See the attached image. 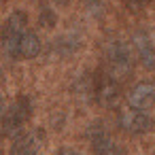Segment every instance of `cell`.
Here are the masks:
<instances>
[{
    "label": "cell",
    "mask_w": 155,
    "mask_h": 155,
    "mask_svg": "<svg viewBox=\"0 0 155 155\" xmlns=\"http://www.w3.org/2000/svg\"><path fill=\"white\" fill-rule=\"evenodd\" d=\"M106 74L117 79L119 83L132 72V49L125 43L117 41L106 49Z\"/></svg>",
    "instance_id": "6da1fadb"
},
{
    "label": "cell",
    "mask_w": 155,
    "mask_h": 155,
    "mask_svg": "<svg viewBox=\"0 0 155 155\" xmlns=\"http://www.w3.org/2000/svg\"><path fill=\"white\" fill-rule=\"evenodd\" d=\"M30 117H32V100L28 96H19L2 117V123H0L2 125V134L5 136L19 134V130L28 123Z\"/></svg>",
    "instance_id": "7a4b0ae2"
},
{
    "label": "cell",
    "mask_w": 155,
    "mask_h": 155,
    "mask_svg": "<svg viewBox=\"0 0 155 155\" xmlns=\"http://www.w3.org/2000/svg\"><path fill=\"white\" fill-rule=\"evenodd\" d=\"M117 125L125 132V134H132V136H140L144 132L151 130V117L147 115V110H140V108H123L117 117Z\"/></svg>",
    "instance_id": "3957f363"
},
{
    "label": "cell",
    "mask_w": 155,
    "mask_h": 155,
    "mask_svg": "<svg viewBox=\"0 0 155 155\" xmlns=\"http://www.w3.org/2000/svg\"><path fill=\"white\" fill-rule=\"evenodd\" d=\"M41 49H43L41 38H38L34 32L26 30V32H24L13 45H9L5 51H7L11 58H15V60H32V58H36V55L41 53Z\"/></svg>",
    "instance_id": "277c9868"
},
{
    "label": "cell",
    "mask_w": 155,
    "mask_h": 155,
    "mask_svg": "<svg viewBox=\"0 0 155 155\" xmlns=\"http://www.w3.org/2000/svg\"><path fill=\"white\" fill-rule=\"evenodd\" d=\"M41 149H43V134L38 130H28L15 134L9 155H41Z\"/></svg>",
    "instance_id": "5b68a950"
},
{
    "label": "cell",
    "mask_w": 155,
    "mask_h": 155,
    "mask_svg": "<svg viewBox=\"0 0 155 155\" xmlns=\"http://www.w3.org/2000/svg\"><path fill=\"white\" fill-rule=\"evenodd\" d=\"M89 140H91V149L96 155H125L123 147H119L102 125L89 127Z\"/></svg>",
    "instance_id": "8992f818"
},
{
    "label": "cell",
    "mask_w": 155,
    "mask_h": 155,
    "mask_svg": "<svg viewBox=\"0 0 155 155\" xmlns=\"http://www.w3.org/2000/svg\"><path fill=\"white\" fill-rule=\"evenodd\" d=\"M28 30V15L24 11H15L9 15V19L2 24V30H0V38H2L5 49L9 45H13L24 32Z\"/></svg>",
    "instance_id": "52a82bcc"
},
{
    "label": "cell",
    "mask_w": 155,
    "mask_h": 155,
    "mask_svg": "<svg viewBox=\"0 0 155 155\" xmlns=\"http://www.w3.org/2000/svg\"><path fill=\"white\" fill-rule=\"evenodd\" d=\"M153 104H155V83L142 81V83H136L130 89V94H127V106L147 110Z\"/></svg>",
    "instance_id": "ba28073f"
},
{
    "label": "cell",
    "mask_w": 155,
    "mask_h": 155,
    "mask_svg": "<svg viewBox=\"0 0 155 155\" xmlns=\"http://www.w3.org/2000/svg\"><path fill=\"white\" fill-rule=\"evenodd\" d=\"M134 53L147 70H155V47L144 32H138L134 36Z\"/></svg>",
    "instance_id": "9c48e42d"
},
{
    "label": "cell",
    "mask_w": 155,
    "mask_h": 155,
    "mask_svg": "<svg viewBox=\"0 0 155 155\" xmlns=\"http://www.w3.org/2000/svg\"><path fill=\"white\" fill-rule=\"evenodd\" d=\"M96 98L104 106L117 104V100H119V81L113 79V77H108V74H104L98 81V85H96Z\"/></svg>",
    "instance_id": "30bf717a"
},
{
    "label": "cell",
    "mask_w": 155,
    "mask_h": 155,
    "mask_svg": "<svg viewBox=\"0 0 155 155\" xmlns=\"http://www.w3.org/2000/svg\"><path fill=\"white\" fill-rule=\"evenodd\" d=\"M41 24H43L45 28H51V26L55 24V13L49 11V9H45V11L41 13Z\"/></svg>",
    "instance_id": "8fae6325"
},
{
    "label": "cell",
    "mask_w": 155,
    "mask_h": 155,
    "mask_svg": "<svg viewBox=\"0 0 155 155\" xmlns=\"http://www.w3.org/2000/svg\"><path fill=\"white\" fill-rule=\"evenodd\" d=\"M123 5L130 9V11H140L149 5V0H123Z\"/></svg>",
    "instance_id": "7c38bea8"
},
{
    "label": "cell",
    "mask_w": 155,
    "mask_h": 155,
    "mask_svg": "<svg viewBox=\"0 0 155 155\" xmlns=\"http://www.w3.org/2000/svg\"><path fill=\"white\" fill-rule=\"evenodd\" d=\"M55 155H81L79 151H74V149H60Z\"/></svg>",
    "instance_id": "4fadbf2b"
},
{
    "label": "cell",
    "mask_w": 155,
    "mask_h": 155,
    "mask_svg": "<svg viewBox=\"0 0 155 155\" xmlns=\"http://www.w3.org/2000/svg\"><path fill=\"white\" fill-rule=\"evenodd\" d=\"M5 100H2V96H0V123H2V117H5Z\"/></svg>",
    "instance_id": "5bb4252c"
},
{
    "label": "cell",
    "mask_w": 155,
    "mask_h": 155,
    "mask_svg": "<svg viewBox=\"0 0 155 155\" xmlns=\"http://www.w3.org/2000/svg\"><path fill=\"white\" fill-rule=\"evenodd\" d=\"M87 2H96V0H87Z\"/></svg>",
    "instance_id": "9a60e30c"
},
{
    "label": "cell",
    "mask_w": 155,
    "mask_h": 155,
    "mask_svg": "<svg viewBox=\"0 0 155 155\" xmlns=\"http://www.w3.org/2000/svg\"><path fill=\"white\" fill-rule=\"evenodd\" d=\"M0 5H2V0H0Z\"/></svg>",
    "instance_id": "2e32d148"
}]
</instances>
